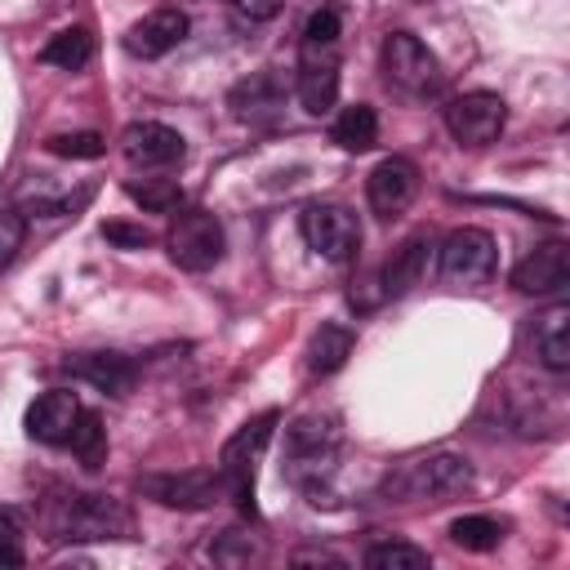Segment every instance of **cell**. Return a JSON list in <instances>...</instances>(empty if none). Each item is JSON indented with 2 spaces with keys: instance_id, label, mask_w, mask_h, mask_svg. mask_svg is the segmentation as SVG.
Returning <instances> with one entry per match:
<instances>
[{
  "instance_id": "obj_1",
  "label": "cell",
  "mask_w": 570,
  "mask_h": 570,
  "mask_svg": "<svg viewBox=\"0 0 570 570\" xmlns=\"http://www.w3.org/2000/svg\"><path fill=\"white\" fill-rule=\"evenodd\" d=\"M338 441L343 436L330 414H303L285 428V472L294 485H303L312 494V503L321 499V481L334 472Z\"/></svg>"
},
{
  "instance_id": "obj_2",
  "label": "cell",
  "mask_w": 570,
  "mask_h": 570,
  "mask_svg": "<svg viewBox=\"0 0 570 570\" xmlns=\"http://www.w3.org/2000/svg\"><path fill=\"white\" fill-rule=\"evenodd\" d=\"M49 539H129L134 517L111 494H62L49 508Z\"/></svg>"
},
{
  "instance_id": "obj_3",
  "label": "cell",
  "mask_w": 570,
  "mask_h": 570,
  "mask_svg": "<svg viewBox=\"0 0 570 570\" xmlns=\"http://www.w3.org/2000/svg\"><path fill=\"white\" fill-rule=\"evenodd\" d=\"M276 423H281L276 410L254 414L249 423H240V428L227 436V445H223V454H218V463H214L218 476H223V485H227V494L240 503V512H254V468H258V459H263V450H267Z\"/></svg>"
},
{
  "instance_id": "obj_4",
  "label": "cell",
  "mask_w": 570,
  "mask_h": 570,
  "mask_svg": "<svg viewBox=\"0 0 570 570\" xmlns=\"http://www.w3.org/2000/svg\"><path fill=\"white\" fill-rule=\"evenodd\" d=\"M468 485H472L468 459H459V454H428V459H414L401 472H392L383 481V494L410 503V499H445V494H459Z\"/></svg>"
},
{
  "instance_id": "obj_5",
  "label": "cell",
  "mask_w": 570,
  "mask_h": 570,
  "mask_svg": "<svg viewBox=\"0 0 570 570\" xmlns=\"http://www.w3.org/2000/svg\"><path fill=\"white\" fill-rule=\"evenodd\" d=\"M379 67H383L387 85H396L401 94H414V98L436 94V89H441V80H445V71H441L436 53H432L419 36H410V31H392V36H383Z\"/></svg>"
},
{
  "instance_id": "obj_6",
  "label": "cell",
  "mask_w": 570,
  "mask_h": 570,
  "mask_svg": "<svg viewBox=\"0 0 570 570\" xmlns=\"http://www.w3.org/2000/svg\"><path fill=\"white\" fill-rule=\"evenodd\" d=\"M165 249L183 272H209L223 263L227 236L209 209H178L169 232H165Z\"/></svg>"
},
{
  "instance_id": "obj_7",
  "label": "cell",
  "mask_w": 570,
  "mask_h": 570,
  "mask_svg": "<svg viewBox=\"0 0 570 570\" xmlns=\"http://www.w3.org/2000/svg\"><path fill=\"white\" fill-rule=\"evenodd\" d=\"M298 232L307 240L312 254H321L325 263H347L361 249V223L347 205L334 200H316L298 214Z\"/></svg>"
},
{
  "instance_id": "obj_8",
  "label": "cell",
  "mask_w": 570,
  "mask_h": 570,
  "mask_svg": "<svg viewBox=\"0 0 570 570\" xmlns=\"http://www.w3.org/2000/svg\"><path fill=\"white\" fill-rule=\"evenodd\" d=\"M508 125V102L490 89H472L445 102V129L459 147H490Z\"/></svg>"
},
{
  "instance_id": "obj_9",
  "label": "cell",
  "mask_w": 570,
  "mask_h": 570,
  "mask_svg": "<svg viewBox=\"0 0 570 570\" xmlns=\"http://www.w3.org/2000/svg\"><path fill=\"white\" fill-rule=\"evenodd\" d=\"M494 263H499L494 236L481 232V227H454L441 240V254H436V267H441L445 285H481V281L494 276Z\"/></svg>"
},
{
  "instance_id": "obj_10",
  "label": "cell",
  "mask_w": 570,
  "mask_h": 570,
  "mask_svg": "<svg viewBox=\"0 0 570 570\" xmlns=\"http://www.w3.org/2000/svg\"><path fill=\"white\" fill-rule=\"evenodd\" d=\"M142 494H151L156 503L165 508H187V512H200V508H214L227 485L218 476V468H187V472H156V476H142L138 481Z\"/></svg>"
},
{
  "instance_id": "obj_11",
  "label": "cell",
  "mask_w": 570,
  "mask_h": 570,
  "mask_svg": "<svg viewBox=\"0 0 570 570\" xmlns=\"http://www.w3.org/2000/svg\"><path fill=\"white\" fill-rule=\"evenodd\" d=\"M294 94L303 102V111L325 116L338 98V53L334 45H303L298 49V80Z\"/></svg>"
},
{
  "instance_id": "obj_12",
  "label": "cell",
  "mask_w": 570,
  "mask_h": 570,
  "mask_svg": "<svg viewBox=\"0 0 570 570\" xmlns=\"http://www.w3.org/2000/svg\"><path fill=\"white\" fill-rule=\"evenodd\" d=\"M120 151L138 169H169V165H178L187 156V142H183L178 129H169L160 120H134L120 134Z\"/></svg>"
},
{
  "instance_id": "obj_13",
  "label": "cell",
  "mask_w": 570,
  "mask_h": 570,
  "mask_svg": "<svg viewBox=\"0 0 570 570\" xmlns=\"http://www.w3.org/2000/svg\"><path fill=\"white\" fill-rule=\"evenodd\" d=\"M570 281V245L561 240H548V245H534L517 267H512V289L517 294H561Z\"/></svg>"
},
{
  "instance_id": "obj_14",
  "label": "cell",
  "mask_w": 570,
  "mask_h": 570,
  "mask_svg": "<svg viewBox=\"0 0 570 570\" xmlns=\"http://www.w3.org/2000/svg\"><path fill=\"white\" fill-rule=\"evenodd\" d=\"M414 191H419V169H414V160H405V156H387V160H379V165L370 169V178H365L370 209L383 214V218L401 214V209L414 200Z\"/></svg>"
},
{
  "instance_id": "obj_15",
  "label": "cell",
  "mask_w": 570,
  "mask_h": 570,
  "mask_svg": "<svg viewBox=\"0 0 570 570\" xmlns=\"http://www.w3.org/2000/svg\"><path fill=\"white\" fill-rule=\"evenodd\" d=\"M76 419H80L76 392H67V387L40 392V396L27 405V436H31V441H45V445H67Z\"/></svg>"
},
{
  "instance_id": "obj_16",
  "label": "cell",
  "mask_w": 570,
  "mask_h": 570,
  "mask_svg": "<svg viewBox=\"0 0 570 570\" xmlns=\"http://www.w3.org/2000/svg\"><path fill=\"white\" fill-rule=\"evenodd\" d=\"M187 13L183 9H174V4H165V9H151L142 22H134L129 27V36H125V49L134 53V58H165L169 49H178L183 40H187Z\"/></svg>"
},
{
  "instance_id": "obj_17",
  "label": "cell",
  "mask_w": 570,
  "mask_h": 570,
  "mask_svg": "<svg viewBox=\"0 0 570 570\" xmlns=\"http://www.w3.org/2000/svg\"><path fill=\"white\" fill-rule=\"evenodd\" d=\"M227 102H232L236 120H245V125H272L281 116V107H285V85L272 71H254L249 80H240L232 89Z\"/></svg>"
},
{
  "instance_id": "obj_18",
  "label": "cell",
  "mask_w": 570,
  "mask_h": 570,
  "mask_svg": "<svg viewBox=\"0 0 570 570\" xmlns=\"http://www.w3.org/2000/svg\"><path fill=\"white\" fill-rule=\"evenodd\" d=\"M67 370H71L76 379H85L89 387L107 392V396H125V392L134 387V379H138L134 361L120 356V352H85V356H71Z\"/></svg>"
},
{
  "instance_id": "obj_19",
  "label": "cell",
  "mask_w": 570,
  "mask_h": 570,
  "mask_svg": "<svg viewBox=\"0 0 570 570\" xmlns=\"http://www.w3.org/2000/svg\"><path fill=\"white\" fill-rule=\"evenodd\" d=\"M534 356L552 374L570 370V303H552L534 316Z\"/></svg>"
},
{
  "instance_id": "obj_20",
  "label": "cell",
  "mask_w": 570,
  "mask_h": 570,
  "mask_svg": "<svg viewBox=\"0 0 570 570\" xmlns=\"http://www.w3.org/2000/svg\"><path fill=\"white\" fill-rule=\"evenodd\" d=\"M352 343H356V334L347 325H321L312 334V343H307V370L321 374V379L343 370V361L352 356Z\"/></svg>"
},
{
  "instance_id": "obj_21",
  "label": "cell",
  "mask_w": 570,
  "mask_h": 570,
  "mask_svg": "<svg viewBox=\"0 0 570 570\" xmlns=\"http://www.w3.org/2000/svg\"><path fill=\"white\" fill-rule=\"evenodd\" d=\"M423 263H428V236H410V240L392 254V263L383 267V294H387V298H401L410 285H419Z\"/></svg>"
},
{
  "instance_id": "obj_22",
  "label": "cell",
  "mask_w": 570,
  "mask_h": 570,
  "mask_svg": "<svg viewBox=\"0 0 570 570\" xmlns=\"http://www.w3.org/2000/svg\"><path fill=\"white\" fill-rule=\"evenodd\" d=\"M334 142H338L343 151H370V147L379 142V116H374V107H370V102L343 107L338 120H334Z\"/></svg>"
},
{
  "instance_id": "obj_23",
  "label": "cell",
  "mask_w": 570,
  "mask_h": 570,
  "mask_svg": "<svg viewBox=\"0 0 570 570\" xmlns=\"http://www.w3.org/2000/svg\"><path fill=\"white\" fill-rule=\"evenodd\" d=\"M89 58H94V36L85 27H67V31H58L45 45V62L49 67H62V71H80Z\"/></svg>"
},
{
  "instance_id": "obj_24",
  "label": "cell",
  "mask_w": 570,
  "mask_h": 570,
  "mask_svg": "<svg viewBox=\"0 0 570 570\" xmlns=\"http://www.w3.org/2000/svg\"><path fill=\"white\" fill-rule=\"evenodd\" d=\"M450 539L459 548H468V552H490V548H499L503 525L494 517H485V512H472V517H454L450 521Z\"/></svg>"
},
{
  "instance_id": "obj_25",
  "label": "cell",
  "mask_w": 570,
  "mask_h": 570,
  "mask_svg": "<svg viewBox=\"0 0 570 570\" xmlns=\"http://www.w3.org/2000/svg\"><path fill=\"white\" fill-rule=\"evenodd\" d=\"M365 566H370V570H428L432 557H428L423 548H414V543L383 539V543H374V548L365 552Z\"/></svg>"
},
{
  "instance_id": "obj_26",
  "label": "cell",
  "mask_w": 570,
  "mask_h": 570,
  "mask_svg": "<svg viewBox=\"0 0 570 570\" xmlns=\"http://www.w3.org/2000/svg\"><path fill=\"white\" fill-rule=\"evenodd\" d=\"M71 454H80V463L85 468H98V459L107 454V432H102V423H98V414H89V410H80V419H76V428H71Z\"/></svg>"
},
{
  "instance_id": "obj_27",
  "label": "cell",
  "mask_w": 570,
  "mask_h": 570,
  "mask_svg": "<svg viewBox=\"0 0 570 570\" xmlns=\"http://www.w3.org/2000/svg\"><path fill=\"white\" fill-rule=\"evenodd\" d=\"M129 196L142 205V209H151V214H169V209H178L183 205V191H178V183L174 178H134L129 183Z\"/></svg>"
},
{
  "instance_id": "obj_28",
  "label": "cell",
  "mask_w": 570,
  "mask_h": 570,
  "mask_svg": "<svg viewBox=\"0 0 570 570\" xmlns=\"http://www.w3.org/2000/svg\"><path fill=\"white\" fill-rule=\"evenodd\" d=\"M53 156H62V160H98L102 151H107V142H102V134H94V129H76V134H53L49 142H45Z\"/></svg>"
},
{
  "instance_id": "obj_29",
  "label": "cell",
  "mask_w": 570,
  "mask_h": 570,
  "mask_svg": "<svg viewBox=\"0 0 570 570\" xmlns=\"http://www.w3.org/2000/svg\"><path fill=\"white\" fill-rule=\"evenodd\" d=\"M209 557H214L218 566H249V561H263V543L249 539V534H240V530H227V534L209 548Z\"/></svg>"
},
{
  "instance_id": "obj_30",
  "label": "cell",
  "mask_w": 570,
  "mask_h": 570,
  "mask_svg": "<svg viewBox=\"0 0 570 570\" xmlns=\"http://www.w3.org/2000/svg\"><path fill=\"white\" fill-rule=\"evenodd\" d=\"M22 240H27V218L18 209H0V272L18 258Z\"/></svg>"
},
{
  "instance_id": "obj_31",
  "label": "cell",
  "mask_w": 570,
  "mask_h": 570,
  "mask_svg": "<svg viewBox=\"0 0 570 570\" xmlns=\"http://www.w3.org/2000/svg\"><path fill=\"white\" fill-rule=\"evenodd\" d=\"M338 9L334 4H321V9H312V18H307V27H303V45H338Z\"/></svg>"
},
{
  "instance_id": "obj_32",
  "label": "cell",
  "mask_w": 570,
  "mask_h": 570,
  "mask_svg": "<svg viewBox=\"0 0 570 570\" xmlns=\"http://www.w3.org/2000/svg\"><path fill=\"white\" fill-rule=\"evenodd\" d=\"M0 566H22V521L13 508H0Z\"/></svg>"
},
{
  "instance_id": "obj_33",
  "label": "cell",
  "mask_w": 570,
  "mask_h": 570,
  "mask_svg": "<svg viewBox=\"0 0 570 570\" xmlns=\"http://www.w3.org/2000/svg\"><path fill=\"white\" fill-rule=\"evenodd\" d=\"M285 9V0H232V13L245 22H272Z\"/></svg>"
},
{
  "instance_id": "obj_34",
  "label": "cell",
  "mask_w": 570,
  "mask_h": 570,
  "mask_svg": "<svg viewBox=\"0 0 570 570\" xmlns=\"http://www.w3.org/2000/svg\"><path fill=\"white\" fill-rule=\"evenodd\" d=\"M102 236H107L111 245H125V249H142V245H147V232H142V227H125V223H107Z\"/></svg>"
},
{
  "instance_id": "obj_35",
  "label": "cell",
  "mask_w": 570,
  "mask_h": 570,
  "mask_svg": "<svg viewBox=\"0 0 570 570\" xmlns=\"http://www.w3.org/2000/svg\"><path fill=\"white\" fill-rule=\"evenodd\" d=\"M303 561H312V566H343V561L330 557V552H294V566H303Z\"/></svg>"
}]
</instances>
